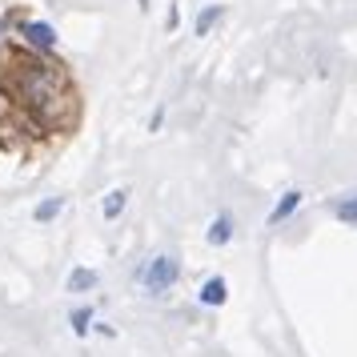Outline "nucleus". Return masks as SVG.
<instances>
[{
  "label": "nucleus",
  "instance_id": "f257e3e1",
  "mask_svg": "<svg viewBox=\"0 0 357 357\" xmlns=\"http://www.w3.org/2000/svg\"><path fill=\"white\" fill-rule=\"evenodd\" d=\"M13 93H17L33 113H40L52 97H61V73L49 65H40V61H24L17 65L13 73Z\"/></svg>",
  "mask_w": 357,
  "mask_h": 357
},
{
  "label": "nucleus",
  "instance_id": "f03ea898",
  "mask_svg": "<svg viewBox=\"0 0 357 357\" xmlns=\"http://www.w3.org/2000/svg\"><path fill=\"white\" fill-rule=\"evenodd\" d=\"M177 273H181V269H177V257H157V261L145 269V289H149V293H165L173 281H177Z\"/></svg>",
  "mask_w": 357,
  "mask_h": 357
},
{
  "label": "nucleus",
  "instance_id": "7ed1b4c3",
  "mask_svg": "<svg viewBox=\"0 0 357 357\" xmlns=\"http://www.w3.org/2000/svg\"><path fill=\"white\" fill-rule=\"evenodd\" d=\"M24 40L33 45V49H56V33H52L49 24H40V20H33V24H24Z\"/></svg>",
  "mask_w": 357,
  "mask_h": 357
},
{
  "label": "nucleus",
  "instance_id": "20e7f679",
  "mask_svg": "<svg viewBox=\"0 0 357 357\" xmlns=\"http://www.w3.org/2000/svg\"><path fill=\"white\" fill-rule=\"evenodd\" d=\"M229 297V285H225V277H209L205 285H201V301L205 305H221Z\"/></svg>",
  "mask_w": 357,
  "mask_h": 357
},
{
  "label": "nucleus",
  "instance_id": "39448f33",
  "mask_svg": "<svg viewBox=\"0 0 357 357\" xmlns=\"http://www.w3.org/2000/svg\"><path fill=\"white\" fill-rule=\"evenodd\" d=\"M301 197H305V193H297V189L281 197V201L273 205V213H269V225H281V221H285V217H289V213L297 209V205H301Z\"/></svg>",
  "mask_w": 357,
  "mask_h": 357
},
{
  "label": "nucleus",
  "instance_id": "423d86ee",
  "mask_svg": "<svg viewBox=\"0 0 357 357\" xmlns=\"http://www.w3.org/2000/svg\"><path fill=\"white\" fill-rule=\"evenodd\" d=\"M221 13H225L221 4H205V8H201V17H197V24H193V33L197 36H209V29L221 20Z\"/></svg>",
  "mask_w": 357,
  "mask_h": 357
},
{
  "label": "nucleus",
  "instance_id": "0eeeda50",
  "mask_svg": "<svg viewBox=\"0 0 357 357\" xmlns=\"http://www.w3.org/2000/svg\"><path fill=\"white\" fill-rule=\"evenodd\" d=\"M229 233H233V221H229V213H221V217L213 221V229H209V245H225Z\"/></svg>",
  "mask_w": 357,
  "mask_h": 357
},
{
  "label": "nucleus",
  "instance_id": "6e6552de",
  "mask_svg": "<svg viewBox=\"0 0 357 357\" xmlns=\"http://www.w3.org/2000/svg\"><path fill=\"white\" fill-rule=\"evenodd\" d=\"M93 285H97V273L93 269H77V273L68 277V289L73 293H84V289H93Z\"/></svg>",
  "mask_w": 357,
  "mask_h": 357
},
{
  "label": "nucleus",
  "instance_id": "1a4fd4ad",
  "mask_svg": "<svg viewBox=\"0 0 357 357\" xmlns=\"http://www.w3.org/2000/svg\"><path fill=\"white\" fill-rule=\"evenodd\" d=\"M61 209H65V201H61V197H49V201H40V205H36V221H52Z\"/></svg>",
  "mask_w": 357,
  "mask_h": 357
},
{
  "label": "nucleus",
  "instance_id": "9d476101",
  "mask_svg": "<svg viewBox=\"0 0 357 357\" xmlns=\"http://www.w3.org/2000/svg\"><path fill=\"white\" fill-rule=\"evenodd\" d=\"M125 197H129L125 189H113V193L105 197V217H109V221H113V217H116L121 209H125Z\"/></svg>",
  "mask_w": 357,
  "mask_h": 357
},
{
  "label": "nucleus",
  "instance_id": "9b49d317",
  "mask_svg": "<svg viewBox=\"0 0 357 357\" xmlns=\"http://www.w3.org/2000/svg\"><path fill=\"white\" fill-rule=\"evenodd\" d=\"M68 321H73V329H77V333H89V321H93V313H89V309H73V313H68Z\"/></svg>",
  "mask_w": 357,
  "mask_h": 357
},
{
  "label": "nucleus",
  "instance_id": "f8f14e48",
  "mask_svg": "<svg viewBox=\"0 0 357 357\" xmlns=\"http://www.w3.org/2000/svg\"><path fill=\"white\" fill-rule=\"evenodd\" d=\"M337 217L341 221H357V197L354 201H345V205H337Z\"/></svg>",
  "mask_w": 357,
  "mask_h": 357
}]
</instances>
